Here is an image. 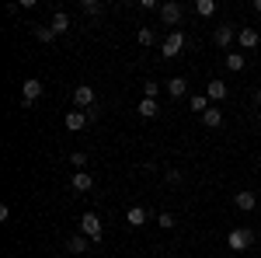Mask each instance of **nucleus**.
<instances>
[{
  "mask_svg": "<svg viewBox=\"0 0 261 258\" xmlns=\"http://www.w3.org/2000/svg\"><path fill=\"white\" fill-rule=\"evenodd\" d=\"M226 244H230V251H247V248L254 244V234H251L247 227H233V230L226 234Z\"/></svg>",
  "mask_w": 261,
  "mask_h": 258,
  "instance_id": "1",
  "label": "nucleus"
},
{
  "mask_svg": "<svg viewBox=\"0 0 261 258\" xmlns=\"http://www.w3.org/2000/svg\"><path fill=\"white\" fill-rule=\"evenodd\" d=\"M81 234H87L91 241H105V227H101L98 213H84L81 217Z\"/></svg>",
  "mask_w": 261,
  "mask_h": 258,
  "instance_id": "2",
  "label": "nucleus"
},
{
  "mask_svg": "<svg viewBox=\"0 0 261 258\" xmlns=\"http://www.w3.org/2000/svg\"><path fill=\"white\" fill-rule=\"evenodd\" d=\"M73 108H81V112H91L94 108V87L91 84H77L73 87Z\"/></svg>",
  "mask_w": 261,
  "mask_h": 258,
  "instance_id": "3",
  "label": "nucleus"
},
{
  "mask_svg": "<svg viewBox=\"0 0 261 258\" xmlns=\"http://www.w3.org/2000/svg\"><path fill=\"white\" fill-rule=\"evenodd\" d=\"M181 49H185V32H171L167 39H164V45H161V53L167 56V60H174V56H181Z\"/></svg>",
  "mask_w": 261,
  "mask_h": 258,
  "instance_id": "4",
  "label": "nucleus"
},
{
  "mask_svg": "<svg viewBox=\"0 0 261 258\" xmlns=\"http://www.w3.org/2000/svg\"><path fill=\"white\" fill-rule=\"evenodd\" d=\"M181 18H185V7L181 4H174V0H167V4H161V21L164 25H181Z\"/></svg>",
  "mask_w": 261,
  "mask_h": 258,
  "instance_id": "5",
  "label": "nucleus"
},
{
  "mask_svg": "<svg viewBox=\"0 0 261 258\" xmlns=\"http://www.w3.org/2000/svg\"><path fill=\"white\" fill-rule=\"evenodd\" d=\"M39 98H42V80H35V77L21 80V101L24 105H35Z\"/></svg>",
  "mask_w": 261,
  "mask_h": 258,
  "instance_id": "6",
  "label": "nucleus"
},
{
  "mask_svg": "<svg viewBox=\"0 0 261 258\" xmlns=\"http://www.w3.org/2000/svg\"><path fill=\"white\" fill-rule=\"evenodd\" d=\"M233 39H237V25H220V28L213 32V42H216L220 49H226Z\"/></svg>",
  "mask_w": 261,
  "mask_h": 258,
  "instance_id": "7",
  "label": "nucleus"
},
{
  "mask_svg": "<svg viewBox=\"0 0 261 258\" xmlns=\"http://www.w3.org/2000/svg\"><path fill=\"white\" fill-rule=\"evenodd\" d=\"M87 112H81V108H73V112H66V129H70V133H81L84 126H87Z\"/></svg>",
  "mask_w": 261,
  "mask_h": 258,
  "instance_id": "8",
  "label": "nucleus"
},
{
  "mask_svg": "<svg viewBox=\"0 0 261 258\" xmlns=\"http://www.w3.org/2000/svg\"><path fill=\"white\" fill-rule=\"evenodd\" d=\"M70 185H73V192H91V189H94V178H91L87 171H73Z\"/></svg>",
  "mask_w": 261,
  "mask_h": 258,
  "instance_id": "9",
  "label": "nucleus"
},
{
  "mask_svg": "<svg viewBox=\"0 0 261 258\" xmlns=\"http://www.w3.org/2000/svg\"><path fill=\"white\" fill-rule=\"evenodd\" d=\"M233 206H237L241 213H251V209L258 206V196H254V192H237V196H233Z\"/></svg>",
  "mask_w": 261,
  "mask_h": 258,
  "instance_id": "10",
  "label": "nucleus"
},
{
  "mask_svg": "<svg viewBox=\"0 0 261 258\" xmlns=\"http://www.w3.org/2000/svg\"><path fill=\"white\" fill-rule=\"evenodd\" d=\"M237 42H241V49H254V45L261 42L258 28H241V32H237Z\"/></svg>",
  "mask_w": 261,
  "mask_h": 258,
  "instance_id": "11",
  "label": "nucleus"
},
{
  "mask_svg": "<svg viewBox=\"0 0 261 258\" xmlns=\"http://www.w3.org/2000/svg\"><path fill=\"white\" fill-rule=\"evenodd\" d=\"M226 91H230V87H226L223 80H209V84H205V98H209V101H223V98H226Z\"/></svg>",
  "mask_w": 261,
  "mask_h": 258,
  "instance_id": "12",
  "label": "nucleus"
},
{
  "mask_svg": "<svg viewBox=\"0 0 261 258\" xmlns=\"http://www.w3.org/2000/svg\"><path fill=\"white\" fill-rule=\"evenodd\" d=\"M87 244H91L87 234H73V238L66 241V251H70V255H84V251H87Z\"/></svg>",
  "mask_w": 261,
  "mask_h": 258,
  "instance_id": "13",
  "label": "nucleus"
},
{
  "mask_svg": "<svg viewBox=\"0 0 261 258\" xmlns=\"http://www.w3.org/2000/svg\"><path fill=\"white\" fill-rule=\"evenodd\" d=\"M136 112H140L143 119H153V115H161V105H157L153 98H143L140 105H136Z\"/></svg>",
  "mask_w": 261,
  "mask_h": 258,
  "instance_id": "14",
  "label": "nucleus"
},
{
  "mask_svg": "<svg viewBox=\"0 0 261 258\" xmlns=\"http://www.w3.org/2000/svg\"><path fill=\"white\" fill-rule=\"evenodd\" d=\"M185 91H188V80L185 77H171L167 80V95H171V98H185Z\"/></svg>",
  "mask_w": 261,
  "mask_h": 258,
  "instance_id": "15",
  "label": "nucleus"
},
{
  "mask_svg": "<svg viewBox=\"0 0 261 258\" xmlns=\"http://www.w3.org/2000/svg\"><path fill=\"white\" fill-rule=\"evenodd\" d=\"M202 122H205L209 129H220L223 126V112L216 108V105H209V112H202Z\"/></svg>",
  "mask_w": 261,
  "mask_h": 258,
  "instance_id": "16",
  "label": "nucleus"
},
{
  "mask_svg": "<svg viewBox=\"0 0 261 258\" xmlns=\"http://www.w3.org/2000/svg\"><path fill=\"white\" fill-rule=\"evenodd\" d=\"M49 28H53L56 35L70 32V14H66V11H56V14H53V25H49Z\"/></svg>",
  "mask_w": 261,
  "mask_h": 258,
  "instance_id": "17",
  "label": "nucleus"
},
{
  "mask_svg": "<svg viewBox=\"0 0 261 258\" xmlns=\"http://www.w3.org/2000/svg\"><path fill=\"white\" fill-rule=\"evenodd\" d=\"M125 223H133V227H143V223H146V209H143V206H129V213H125Z\"/></svg>",
  "mask_w": 261,
  "mask_h": 258,
  "instance_id": "18",
  "label": "nucleus"
},
{
  "mask_svg": "<svg viewBox=\"0 0 261 258\" xmlns=\"http://www.w3.org/2000/svg\"><path fill=\"white\" fill-rule=\"evenodd\" d=\"M244 53H230V56H226V70H230V74H241L244 70Z\"/></svg>",
  "mask_w": 261,
  "mask_h": 258,
  "instance_id": "19",
  "label": "nucleus"
},
{
  "mask_svg": "<svg viewBox=\"0 0 261 258\" xmlns=\"http://www.w3.org/2000/svg\"><path fill=\"white\" fill-rule=\"evenodd\" d=\"M81 11L91 14V18H98V14H105V4H98V0H81Z\"/></svg>",
  "mask_w": 261,
  "mask_h": 258,
  "instance_id": "20",
  "label": "nucleus"
},
{
  "mask_svg": "<svg viewBox=\"0 0 261 258\" xmlns=\"http://www.w3.org/2000/svg\"><path fill=\"white\" fill-rule=\"evenodd\" d=\"M188 105H192V112H209V98L205 95H192Z\"/></svg>",
  "mask_w": 261,
  "mask_h": 258,
  "instance_id": "21",
  "label": "nucleus"
},
{
  "mask_svg": "<svg viewBox=\"0 0 261 258\" xmlns=\"http://www.w3.org/2000/svg\"><path fill=\"white\" fill-rule=\"evenodd\" d=\"M195 11H199L202 18H213V14H216V0H199Z\"/></svg>",
  "mask_w": 261,
  "mask_h": 258,
  "instance_id": "22",
  "label": "nucleus"
},
{
  "mask_svg": "<svg viewBox=\"0 0 261 258\" xmlns=\"http://www.w3.org/2000/svg\"><path fill=\"white\" fill-rule=\"evenodd\" d=\"M157 95H161V84H157V80H143V98L157 101Z\"/></svg>",
  "mask_w": 261,
  "mask_h": 258,
  "instance_id": "23",
  "label": "nucleus"
},
{
  "mask_svg": "<svg viewBox=\"0 0 261 258\" xmlns=\"http://www.w3.org/2000/svg\"><path fill=\"white\" fill-rule=\"evenodd\" d=\"M35 39L39 42H56V32H53L49 25H39V28H35Z\"/></svg>",
  "mask_w": 261,
  "mask_h": 258,
  "instance_id": "24",
  "label": "nucleus"
},
{
  "mask_svg": "<svg viewBox=\"0 0 261 258\" xmlns=\"http://www.w3.org/2000/svg\"><path fill=\"white\" fill-rule=\"evenodd\" d=\"M157 42V32L153 28H140V45H153Z\"/></svg>",
  "mask_w": 261,
  "mask_h": 258,
  "instance_id": "25",
  "label": "nucleus"
},
{
  "mask_svg": "<svg viewBox=\"0 0 261 258\" xmlns=\"http://www.w3.org/2000/svg\"><path fill=\"white\" fill-rule=\"evenodd\" d=\"M70 164H73V168H77V171H81L84 164H87V154H84V150H77V154H73V157H70Z\"/></svg>",
  "mask_w": 261,
  "mask_h": 258,
  "instance_id": "26",
  "label": "nucleus"
},
{
  "mask_svg": "<svg viewBox=\"0 0 261 258\" xmlns=\"http://www.w3.org/2000/svg\"><path fill=\"white\" fill-rule=\"evenodd\" d=\"M157 223H161L164 230H171V227H174V217H171V213H161V217H157Z\"/></svg>",
  "mask_w": 261,
  "mask_h": 258,
  "instance_id": "27",
  "label": "nucleus"
},
{
  "mask_svg": "<svg viewBox=\"0 0 261 258\" xmlns=\"http://www.w3.org/2000/svg\"><path fill=\"white\" fill-rule=\"evenodd\" d=\"M167 181H171V185H178V181H181V171H178V168H171V171H167Z\"/></svg>",
  "mask_w": 261,
  "mask_h": 258,
  "instance_id": "28",
  "label": "nucleus"
},
{
  "mask_svg": "<svg viewBox=\"0 0 261 258\" xmlns=\"http://www.w3.org/2000/svg\"><path fill=\"white\" fill-rule=\"evenodd\" d=\"M254 101H258V105H261V87H258V91H254Z\"/></svg>",
  "mask_w": 261,
  "mask_h": 258,
  "instance_id": "29",
  "label": "nucleus"
},
{
  "mask_svg": "<svg viewBox=\"0 0 261 258\" xmlns=\"http://www.w3.org/2000/svg\"><path fill=\"white\" fill-rule=\"evenodd\" d=\"M254 11H258V14H261V0H254Z\"/></svg>",
  "mask_w": 261,
  "mask_h": 258,
  "instance_id": "30",
  "label": "nucleus"
}]
</instances>
